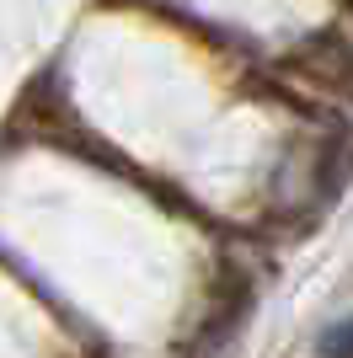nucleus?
Here are the masks:
<instances>
[{"mask_svg": "<svg viewBox=\"0 0 353 358\" xmlns=\"http://www.w3.org/2000/svg\"><path fill=\"white\" fill-rule=\"evenodd\" d=\"M321 353L326 358H353V321H338V327L321 337Z\"/></svg>", "mask_w": 353, "mask_h": 358, "instance_id": "obj_1", "label": "nucleus"}]
</instances>
